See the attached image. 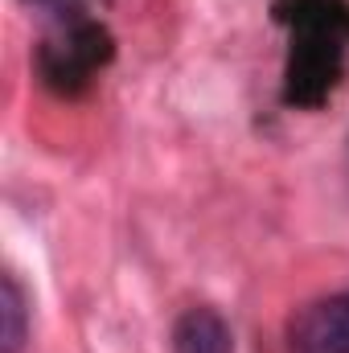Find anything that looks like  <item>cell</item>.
I'll list each match as a JSON object with an SVG mask.
<instances>
[{"label": "cell", "mask_w": 349, "mask_h": 353, "mask_svg": "<svg viewBox=\"0 0 349 353\" xmlns=\"http://www.w3.org/2000/svg\"><path fill=\"white\" fill-rule=\"evenodd\" d=\"M279 21L292 25V62H288V103L312 107L337 83L341 66V0H279Z\"/></svg>", "instance_id": "6da1fadb"}, {"label": "cell", "mask_w": 349, "mask_h": 353, "mask_svg": "<svg viewBox=\"0 0 349 353\" xmlns=\"http://www.w3.org/2000/svg\"><path fill=\"white\" fill-rule=\"evenodd\" d=\"M111 62V33L94 21H70L58 37H50L37 54L41 79L62 94H74L90 83L99 66Z\"/></svg>", "instance_id": "7a4b0ae2"}, {"label": "cell", "mask_w": 349, "mask_h": 353, "mask_svg": "<svg viewBox=\"0 0 349 353\" xmlns=\"http://www.w3.org/2000/svg\"><path fill=\"white\" fill-rule=\"evenodd\" d=\"M288 345L292 353H349V296H325L300 308Z\"/></svg>", "instance_id": "3957f363"}, {"label": "cell", "mask_w": 349, "mask_h": 353, "mask_svg": "<svg viewBox=\"0 0 349 353\" xmlns=\"http://www.w3.org/2000/svg\"><path fill=\"white\" fill-rule=\"evenodd\" d=\"M173 353H235V333L214 308H189L173 325Z\"/></svg>", "instance_id": "277c9868"}, {"label": "cell", "mask_w": 349, "mask_h": 353, "mask_svg": "<svg viewBox=\"0 0 349 353\" xmlns=\"http://www.w3.org/2000/svg\"><path fill=\"white\" fill-rule=\"evenodd\" d=\"M25 345V292L12 275L0 283V353H21Z\"/></svg>", "instance_id": "5b68a950"}, {"label": "cell", "mask_w": 349, "mask_h": 353, "mask_svg": "<svg viewBox=\"0 0 349 353\" xmlns=\"http://www.w3.org/2000/svg\"><path fill=\"white\" fill-rule=\"evenodd\" d=\"M37 4H50V8H62V4H70V0H37Z\"/></svg>", "instance_id": "8992f818"}]
</instances>
